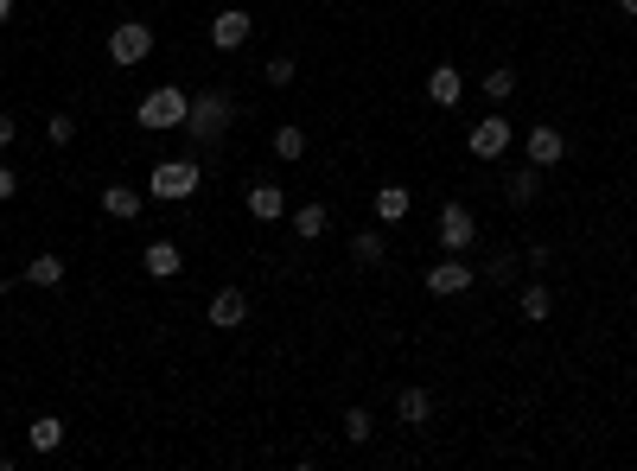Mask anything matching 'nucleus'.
Wrapping results in <instances>:
<instances>
[{
  "mask_svg": "<svg viewBox=\"0 0 637 471\" xmlns=\"http://www.w3.org/2000/svg\"><path fill=\"white\" fill-rule=\"evenodd\" d=\"M0 293H7V281H0Z\"/></svg>",
  "mask_w": 637,
  "mask_h": 471,
  "instance_id": "obj_33",
  "label": "nucleus"
},
{
  "mask_svg": "<svg viewBox=\"0 0 637 471\" xmlns=\"http://www.w3.org/2000/svg\"><path fill=\"white\" fill-rule=\"evenodd\" d=\"M185 109H192V96L179 90V83H160V90H147L141 96V109H134V121H141V128H185Z\"/></svg>",
  "mask_w": 637,
  "mask_h": 471,
  "instance_id": "obj_2",
  "label": "nucleus"
},
{
  "mask_svg": "<svg viewBox=\"0 0 637 471\" xmlns=\"http://www.w3.org/2000/svg\"><path fill=\"white\" fill-rule=\"evenodd\" d=\"M262 77L274 83V90H287V83L300 77V64H294V58H268V71H262Z\"/></svg>",
  "mask_w": 637,
  "mask_h": 471,
  "instance_id": "obj_27",
  "label": "nucleus"
},
{
  "mask_svg": "<svg viewBox=\"0 0 637 471\" xmlns=\"http://www.w3.org/2000/svg\"><path fill=\"white\" fill-rule=\"evenodd\" d=\"M274 153H281V160H300V153H306V128H294V121L274 128Z\"/></svg>",
  "mask_w": 637,
  "mask_h": 471,
  "instance_id": "obj_24",
  "label": "nucleus"
},
{
  "mask_svg": "<svg viewBox=\"0 0 637 471\" xmlns=\"http://www.w3.org/2000/svg\"><path fill=\"white\" fill-rule=\"evenodd\" d=\"M26 440H32V452H58L64 446V421L58 414H39V421L26 427Z\"/></svg>",
  "mask_w": 637,
  "mask_h": 471,
  "instance_id": "obj_19",
  "label": "nucleus"
},
{
  "mask_svg": "<svg viewBox=\"0 0 637 471\" xmlns=\"http://www.w3.org/2000/svg\"><path fill=\"white\" fill-rule=\"evenodd\" d=\"M147 51H153V26L147 20H122V26L109 32V58L115 64H141Z\"/></svg>",
  "mask_w": 637,
  "mask_h": 471,
  "instance_id": "obj_5",
  "label": "nucleus"
},
{
  "mask_svg": "<svg viewBox=\"0 0 637 471\" xmlns=\"http://www.w3.org/2000/svg\"><path fill=\"white\" fill-rule=\"evenodd\" d=\"M466 287H472V261L446 255V261L427 268V293H434V300H453V293H466Z\"/></svg>",
  "mask_w": 637,
  "mask_h": 471,
  "instance_id": "obj_7",
  "label": "nucleus"
},
{
  "mask_svg": "<svg viewBox=\"0 0 637 471\" xmlns=\"http://www.w3.org/2000/svg\"><path fill=\"white\" fill-rule=\"evenodd\" d=\"M370 427H376V421H370V408H351V414H344V440H351V446H364V440H370Z\"/></svg>",
  "mask_w": 637,
  "mask_h": 471,
  "instance_id": "obj_25",
  "label": "nucleus"
},
{
  "mask_svg": "<svg viewBox=\"0 0 637 471\" xmlns=\"http://www.w3.org/2000/svg\"><path fill=\"white\" fill-rule=\"evenodd\" d=\"M211 325H217V331L249 325V293H243V287H217V293H211Z\"/></svg>",
  "mask_w": 637,
  "mask_h": 471,
  "instance_id": "obj_11",
  "label": "nucleus"
},
{
  "mask_svg": "<svg viewBox=\"0 0 637 471\" xmlns=\"http://www.w3.org/2000/svg\"><path fill=\"white\" fill-rule=\"evenodd\" d=\"M383 255H389V249H383V230H357V236H351V261H364V268H376Z\"/></svg>",
  "mask_w": 637,
  "mask_h": 471,
  "instance_id": "obj_22",
  "label": "nucleus"
},
{
  "mask_svg": "<svg viewBox=\"0 0 637 471\" xmlns=\"http://www.w3.org/2000/svg\"><path fill=\"white\" fill-rule=\"evenodd\" d=\"M13 191H20V172H13V166H0V204H7Z\"/></svg>",
  "mask_w": 637,
  "mask_h": 471,
  "instance_id": "obj_29",
  "label": "nucleus"
},
{
  "mask_svg": "<svg viewBox=\"0 0 637 471\" xmlns=\"http://www.w3.org/2000/svg\"><path fill=\"white\" fill-rule=\"evenodd\" d=\"M223 128H230V96H192V109H185V141L192 147H217Z\"/></svg>",
  "mask_w": 637,
  "mask_h": 471,
  "instance_id": "obj_1",
  "label": "nucleus"
},
{
  "mask_svg": "<svg viewBox=\"0 0 637 471\" xmlns=\"http://www.w3.org/2000/svg\"><path fill=\"white\" fill-rule=\"evenodd\" d=\"M204 185V172H198V160H160L147 172V191L160 204H179V198H192V191Z\"/></svg>",
  "mask_w": 637,
  "mask_h": 471,
  "instance_id": "obj_3",
  "label": "nucleus"
},
{
  "mask_svg": "<svg viewBox=\"0 0 637 471\" xmlns=\"http://www.w3.org/2000/svg\"><path fill=\"white\" fill-rule=\"evenodd\" d=\"M13 134H20V121H13V115H0V147H13Z\"/></svg>",
  "mask_w": 637,
  "mask_h": 471,
  "instance_id": "obj_30",
  "label": "nucleus"
},
{
  "mask_svg": "<svg viewBox=\"0 0 637 471\" xmlns=\"http://www.w3.org/2000/svg\"><path fill=\"white\" fill-rule=\"evenodd\" d=\"M427 96H434L440 109H453V102L466 96V77H459L453 64H434V71H427Z\"/></svg>",
  "mask_w": 637,
  "mask_h": 471,
  "instance_id": "obj_13",
  "label": "nucleus"
},
{
  "mask_svg": "<svg viewBox=\"0 0 637 471\" xmlns=\"http://www.w3.org/2000/svg\"><path fill=\"white\" fill-rule=\"evenodd\" d=\"M472 236H478V223H472L466 204H440V249L446 255H466Z\"/></svg>",
  "mask_w": 637,
  "mask_h": 471,
  "instance_id": "obj_6",
  "label": "nucleus"
},
{
  "mask_svg": "<svg viewBox=\"0 0 637 471\" xmlns=\"http://www.w3.org/2000/svg\"><path fill=\"white\" fill-rule=\"evenodd\" d=\"M618 7H625V13H631V20H637V0H618Z\"/></svg>",
  "mask_w": 637,
  "mask_h": 471,
  "instance_id": "obj_32",
  "label": "nucleus"
},
{
  "mask_svg": "<svg viewBox=\"0 0 637 471\" xmlns=\"http://www.w3.org/2000/svg\"><path fill=\"white\" fill-rule=\"evenodd\" d=\"M45 141H51V147H71V141H77V121H71V115H51V121H45Z\"/></svg>",
  "mask_w": 637,
  "mask_h": 471,
  "instance_id": "obj_26",
  "label": "nucleus"
},
{
  "mask_svg": "<svg viewBox=\"0 0 637 471\" xmlns=\"http://www.w3.org/2000/svg\"><path fill=\"white\" fill-rule=\"evenodd\" d=\"M408 217V185H383L376 191V223H402Z\"/></svg>",
  "mask_w": 637,
  "mask_h": 471,
  "instance_id": "obj_21",
  "label": "nucleus"
},
{
  "mask_svg": "<svg viewBox=\"0 0 637 471\" xmlns=\"http://www.w3.org/2000/svg\"><path fill=\"white\" fill-rule=\"evenodd\" d=\"M325 230H332V217H325V204H300V211H294V236H300V242H319Z\"/></svg>",
  "mask_w": 637,
  "mask_h": 471,
  "instance_id": "obj_20",
  "label": "nucleus"
},
{
  "mask_svg": "<svg viewBox=\"0 0 637 471\" xmlns=\"http://www.w3.org/2000/svg\"><path fill=\"white\" fill-rule=\"evenodd\" d=\"M243 204H249L255 223H281V217H287V198H281V185H274V179H255V185L243 191Z\"/></svg>",
  "mask_w": 637,
  "mask_h": 471,
  "instance_id": "obj_10",
  "label": "nucleus"
},
{
  "mask_svg": "<svg viewBox=\"0 0 637 471\" xmlns=\"http://www.w3.org/2000/svg\"><path fill=\"white\" fill-rule=\"evenodd\" d=\"M395 414H402L408 427H427V414H434V395H427V389H402V395H395Z\"/></svg>",
  "mask_w": 637,
  "mask_h": 471,
  "instance_id": "obj_17",
  "label": "nucleus"
},
{
  "mask_svg": "<svg viewBox=\"0 0 637 471\" xmlns=\"http://www.w3.org/2000/svg\"><path fill=\"white\" fill-rule=\"evenodd\" d=\"M13 20V0H0V26H7Z\"/></svg>",
  "mask_w": 637,
  "mask_h": 471,
  "instance_id": "obj_31",
  "label": "nucleus"
},
{
  "mask_svg": "<svg viewBox=\"0 0 637 471\" xmlns=\"http://www.w3.org/2000/svg\"><path fill=\"white\" fill-rule=\"evenodd\" d=\"M249 32H255V20H249L243 7H223L217 20H211V45H217V51H243Z\"/></svg>",
  "mask_w": 637,
  "mask_h": 471,
  "instance_id": "obj_9",
  "label": "nucleus"
},
{
  "mask_svg": "<svg viewBox=\"0 0 637 471\" xmlns=\"http://www.w3.org/2000/svg\"><path fill=\"white\" fill-rule=\"evenodd\" d=\"M510 141H516V121H504V115L472 121V160H504Z\"/></svg>",
  "mask_w": 637,
  "mask_h": 471,
  "instance_id": "obj_4",
  "label": "nucleus"
},
{
  "mask_svg": "<svg viewBox=\"0 0 637 471\" xmlns=\"http://www.w3.org/2000/svg\"><path fill=\"white\" fill-rule=\"evenodd\" d=\"M516 306H523V319H529V325H548V312H555V293H548L542 281H529L523 293H516Z\"/></svg>",
  "mask_w": 637,
  "mask_h": 471,
  "instance_id": "obj_16",
  "label": "nucleus"
},
{
  "mask_svg": "<svg viewBox=\"0 0 637 471\" xmlns=\"http://www.w3.org/2000/svg\"><path fill=\"white\" fill-rule=\"evenodd\" d=\"M26 281H32V287H45V293H51V287H64V255H51V249H45V255H32V261H26Z\"/></svg>",
  "mask_w": 637,
  "mask_h": 471,
  "instance_id": "obj_15",
  "label": "nucleus"
},
{
  "mask_svg": "<svg viewBox=\"0 0 637 471\" xmlns=\"http://www.w3.org/2000/svg\"><path fill=\"white\" fill-rule=\"evenodd\" d=\"M523 153H529V166H542V172H548V166H561V160H567V134L542 121V128H529V134H523Z\"/></svg>",
  "mask_w": 637,
  "mask_h": 471,
  "instance_id": "obj_8",
  "label": "nucleus"
},
{
  "mask_svg": "<svg viewBox=\"0 0 637 471\" xmlns=\"http://www.w3.org/2000/svg\"><path fill=\"white\" fill-rule=\"evenodd\" d=\"M102 211H109V217H141V191H134V185H122V179H115V185H102Z\"/></svg>",
  "mask_w": 637,
  "mask_h": 471,
  "instance_id": "obj_14",
  "label": "nucleus"
},
{
  "mask_svg": "<svg viewBox=\"0 0 637 471\" xmlns=\"http://www.w3.org/2000/svg\"><path fill=\"white\" fill-rule=\"evenodd\" d=\"M485 274H491V281H510V274H516V255H497Z\"/></svg>",
  "mask_w": 637,
  "mask_h": 471,
  "instance_id": "obj_28",
  "label": "nucleus"
},
{
  "mask_svg": "<svg viewBox=\"0 0 637 471\" xmlns=\"http://www.w3.org/2000/svg\"><path fill=\"white\" fill-rule=\"evenodd\" d=\"M536 191H542V166H516L510 179H504V198H510V204H529Z\"/></svg>",
  "mask_w": 637,
  "mask_h": 471,
  "instance_id": "obj_18",
  "label": "nucleus"
},
{
  "mask_svg": "<svg viewBox=\"0 0 637 471\" xmlns=\"http://www.w3.org/2000/svg\"><path fill=\"white\" fill-rule=\"evenodd\" d=\"M485 96L491 102H510L516 96V71H510V64H491V71H485Z\"/></svg>",
  "mask_w": 637,
  "mask_h": 471,
  "instance_id": "obj_23",
  "label": "nucleus"
},
{
  "mask_svg": "<svg viewBox=\"0 0 637 471\" xmlns=\"http://www.w3.org/2000/svg\"><path fill=\"white\" fill-rule=\"evenodd\" d=\"M141 268L153 274V281H179V268H185L179 242H147V249H141Z\"/></svg>",
  "mask_w": 637,
  "mask_h": 471,
  "instance_id": "obj_12",
  "label": "nucleus"
}]
</instances>
